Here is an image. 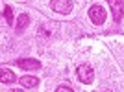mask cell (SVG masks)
<instances>
[{"label": "cell", "mask_w": 124, "mask_h": 92, "mask_svg": "<svg viewBox=\"0 0 124 92\" xmlns=\"http://www.w3.org/2000/svg\"><path fill=\"white\" fill-rule=\"evenodd\" d=\"M106 9H104L102 6H98V4H94V6H91L89 7V19H91V22H93L94 26H100V24H104L106 22Z\"/></svg>", "instance_id": "1"}, {"label": "cell", "mask_w": 124, "mask_h": 92, "mask_svg": "<svg viewBox=\"0 0 124 92\" xmlns=\"http://www.w3.org/2000/svg\"><path fill=\"white\" fill-rule=\"evenodd\" d=\"M76 74H78V81L83 83V85H91L93 79H94V72H93V68L89 66V65H80L78 70H76Z\"/></svg>", "instance_id": "2"}, {"label": "cell", "mask_w": 124, "mask_h": 92, "mask_svg": "<svg viewBox=\"0 0 124 92\" xmlns=\"http://www.w3.org/2000/svg\"><path fill=\"white\" fill-rule=\"evenodd\" d=\"M109 7H111V15H113L115 22H120L124 17V2L122 0H108Z\"/></svg>", "instance_id": "3"}, {"label": "cell", "mask_w": 124, "mask_h": 92, "mask_svg": "<svg viewBox=\"0 0 124 92\" xmlns=\"http://www.w3.org/2000/svg\"><path fill=\"white\" fill-rule=\"evenodd\" d=\"M50 6L54 11L63 13V15L70 13V9H72V2L70 0H50Z\"/></svg>", "instance_id": "4"}, {"label": "cell", "mask_w": 124, "mask_h": 92, "mask_svg": "<svg viewBox=\"0 0 124 92\" xmlns=\"http://www.w3.org/2000/svg\"><path fill=\"white\" fill-rule=\"evenodd\" d=\"M17 66L22 68V70H39L41 68V63L37 59H17Z\"/></svg>", "instance_id": "5"}, {"label": "cell", "mask_w": 124, "mask_h": 92, "mask_svg": "<svg viewBox=\"0 0 124 92\" xmlns=\"http://www.w3.org/2000/svg\"><path fill=\"white\" fill-rule=\"evenodd\" d=\"M28 24H30V15H28V13H21V15H19V20H17V26H15L17 33H22V31L28 28Z\"/></svg>", "instance_id": "6"}, {"label": "cell", "mask_w": 124, "mask_h": 92, "mask_svg": "<svg viewBox=\"0 0 124 92\" xmlns=\"http://www.w3.org/2000/svg\"><path fill=\"white\" fill-rule=\"evenodd\" d=\"M19 83H21L24 88H33V87H37V77H33V76H22L21 79H19Z\"/></svg>", "instance_id": "7"}, {"label": "cell", "mask_w": 124, "mask_h": 92, "mask_svg": "<svg viewBox=\"0 0 124 92\" xmlns=\"http://www.w3.org/2000/svg\"><path fill=\"white\" fill-rule=\"evenodd\" d=\"M15 79L17 77L11 70H8V68H2V70H0V81L2 83H13Z\"/></svg>", "instance_id": "8"}, {"label": "cell", "mask_w": 124, "mask_h": 92, "mask_svg": "<svg viewBox=\"0 0 124 92\" xmlns=\"http://www.w3.org/2000/svg\"><path fill=\"white\" fill-rule=\"evenodd\" d=\"M4 20L8 22V26L13 24V11H11L9 6H4Z\"/></svg>", "instance_id": "9"}, {"label": "cell", "mask_w": 124, "mask_h": 92, "mask_svg": "<svg viewBox=\"0 0 124 92\" xmlns=\"http://www.w3.org/2000/svg\"><path fill=\"white\" fill-rule=\"evenodd\" d=\"M56 92H74L70 87H67V85H59V87L56 88Z\"/></svg>", "instance_id": "10"}, {"label": "cell", "mask_w": 124, "mask_h": 92, "mask_svg": "<svg viewBox=\"0 0 124 92\" xmlns=\"http://www.w3.org/2000/svg\"><path fill=\"white\" fill-rule=\"evenodd\" d=\"M11 92H24V90H11Z\"/></svg>", "instance_id": "11"}, {"label": "cell", "mask_w": 124, "mask_h": 92, "mask_svg": "<svg viewBox=\"0 0 124 92\" xmlns=\"http://www.w3.org/2000/svg\"><path fill=\"white\" fill-rule=\"evenodd\" d=\"M106 92H109V90H106Z\"/></svg>", "instance_id": "12"}]
</instances>
